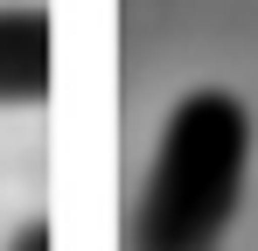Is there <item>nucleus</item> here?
<instances>
[{
    "label": "nucleus",
    "instance_id": "obj_1",
    "mask_svg": "<svg viewBox=\"0 0 258 251\" xmlns=\"http://www.w3.org/2000/svg\"><path fill=\"white\" fill-rule=\"evenodd\" d=\"M251 174V112L230 91H188L161 126L133 251H216Z\"/></svg>",
    "mask_w": 258,
    "mask_h": 251
},
{
    "label": "nucleus",
    "instance_id": "obj_2",
    "mask_svg": "<svg viewBox=\"0 0 258 251\" xmlns=\"http://www.w3.org/2000/svg\"><path fill=\"white\" fill-rule=\"evenodd\" d=\"M49 98V7L0 0V105Z\"/></svg>",
    "mask_w": 258,
    "mask_h": 251
},
{
    "label": "nucleus",
    "instance_id": "obj_3",
    "mask_svg": "<svg viewBox=\"0 0 258 251\" xmlns=\"http://www.w3.org/2000/svg\"><path fill=\"white\" fill-rule=\"evenodd\" d=\"M7 251H49V216H21L14 237H7Z\"/></svg>",
    "mask_w": 258,
    "mask_h": 251
}]
</instances>
